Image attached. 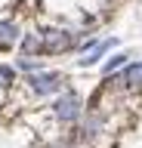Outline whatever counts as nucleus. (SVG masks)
<instances>
[{"label":"nucleus","instance_id":"nucleus-7","mask_svg":"<svg viewBox=\"0 0 142 148\" xmlns=\"http://www.w3.org/2000/svg\"><path fill=\"white\" fill-rule=\"evenodd\" d=\"M19 49H22V56H40L43 53V37L31 31V34H25L19 40Z\"/></svg>","mask_w":142,"mask_h":148},{"label":"nucleus","instance_id":"nucleus-4","mask_svg":"<svg viewBox=\"0 0 142 148\" xmlns=\"http://www.w3.org/2000/svg\"><path fill=\"white\" fill-rule=\"evenodd\" d=\"M121 83H127V90H130V92H142V62L127 65L123 74H121Z\"/></svg>","mask_w":142,"mask_h":148},{"label":"nucleus","instance_id":"nucleus-8","mask_svg":"<svg viewBox=\"0 0 142 148\" xmlns=\"http://www.w3.org/2000/svg\"><path fill=\"white\" fill-rule=\"evenodd\" d=\"M127 59H130V56H127V53H114L111 59H108V62L102 65V71H105V74H111V71H117V68H121V65H127Z\"/></svg>","mask_w":142,"mask_h":148},{"label":"nucleus","instance_id":"nucleus-6","mask_svg":"<svg viewBox=\"0 0 142 148\" xmlns=\"http://www.w3.org/2000/svg\"><path fill=\"white\" fill-rule=\"evenodd\" d=\"M12 43H19V25L10 18H0V49H10Z\"/></svg>","mask_w":142,"mask_h":148},{"label":"nucleus","instance_id":"nucleus-3","mask_svg":"<svg viewBox=\"0 0 142 148\" xmlns=\"http://www.w3.org/2000/svg\"><path fill=\"white\" fill-rule=\"evenodd\" d=\"M31 90L37 96H49V92H59L62 90V74H49V71H34L31 74Z\"/></svg>","mask_w":142,"mask_h":148},{"label":"nucleus","instance_id":"nucleus-5","mask_svg":"<svg viewBox=\"0 0 142 148\" xmlns=\"http://www.w3.org/2000/svg\"><path fill=\"white\" fill-rule=\"evenodd\" d=\"M111 46H114V40H102V43H93V49H90V53H86V56H84V59H80L77 65H80V68H90V65H99V62L105 59V53L111 49Z\"/></svg>","mask_w":142,"mask_h":148},{"label":"nucleus","instance_id":"nucleus-2","mask_svg":"<svg viewBox=\"0 0 142 148\" xmlns=\"http://www.w3.org/2000/svg\"><path fill=\"white\" fill-rule=\"evenodd\" d=\"M53 114H56V120H62V123H74V120L80 117V99H77L74 92L59 96L56 105H53Z\"/></svg>","mask_w":142,"mask_h":148},{"label":"nucleus","instance_id":"nucleus-1","mask_svg":"<svg viewBox=\"0 0 142 148\" xmlns=\"http://www.w3.org/2000/svg\"><path fill=\"white\" fill-rule=\"evenodd\" d=\"M40 37H43V53H49V56H62V53H68V49L77 46L74 34H68L62 28H49V31H43Z\"/></svg>","mask_w":142,"mask_h":148},{"label":"nucleus","instance_id":"nucleus-10","mask_svg":"<svg viewBox=\"0 0 142 148\" xmlns=\"http://www.w3.org/2000/svg\"><path fill=\"white\" fill-rule=\"evenodd\" d=\"M10 83H12V68L10 65H0V90L10 86Z\"/></svg>","mask_w":142,"mask_h":148},{"label":"nucleus","instance_id":"nucleus-9","mask_svg":"<svg viewBox=\"0 0 142 148\" xmlns=\"http://www.w3.org/2000/svg\"><path fill=\"white\" fill-rule=\"evenodd\" d=\"M19 68H22V71H28V74H34V71H40L43 65H40L34 56H22V59H19Z\"/></svg>","mask_w":142,"mask_h":148}]
</instances>
